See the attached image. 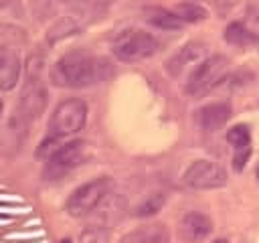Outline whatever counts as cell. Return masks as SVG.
I'll use <instances>...</instances> for the list:
<instances>
[{"mask_svg": "<svg viewBox=\"0 0 259 243\" xmlns=\"http://www.w3.org/2000/svg\"><path fill=\"white\" fill-rule=\"evenodd\" d=\"M210 231H212V221L204 213H196V211L186 213L178 223V233L188 243H198L206 239Z\"/></svg>", "mask_w": 259, "mask_h": 243, "instance_id": "cell-10", "label": "cell"}, {"mask_svg": "<svg viewBox=\"0 0 259 243\" xmlns=\"http://www.w3.org/2000/svg\"><path fill=\"white\" fill-rule=\"evenodd\" d=\"M111 75V65L101 57L85 53H69L61 57L51 69V81L59 87L81 89L105 81Z\"/></svg>", "mask_w": 259, "mask_h": 243, "instance_id": "cell-1", "label": "cell"}, {"mask_svg": "<svg viewBox=\"0 0 259 243\" xmlns=\"http://www.w3.org/2000/svg\"><path fill=\"white\" fill-rule=\"evenodd\" d=\"M249 154H251L249 146H247V148H237V154H235V158H233L235 170H243V168H245V162L249 160Z\"/></svg>", "mask_w": 259, "mask_h": 243, "instance_id": "cell-22", "label": "cell"}, {"mask_svg": "<svg viewBox=\"0 0 259 243\" xmlns=\"http://www.w3.org/2000/svg\"><path fill=\"white\" fill-rule=\"evenodd\" d=\"M0 113H2V99H0Z\"/></svg>", "mask_w": 259, "mask_h": 243, "instance_id": "cell-29", "label": "cell"}, {"mask_svg": "<svg viewBox=\"0 0 259 243\" xmlns=\"http://www.w3.org/2000/svg\"><path fill=\"white\" fill-rule=\"evenodd\" d=\"M257 180H259V164H257Z\"/></svg>", "mask_w": 259, "mask_h": 243, "instance_id": "cell-28", "label": "cell"}, {"mask_svg": "<svg viewBox=\"0 0 259 243\" xmlns=\"http://www.w3.org/2000/svg\"><path fill=\"white\" fill-rule=\"evenodd\" d=\"M174 12H176V16L186 24V22H200V20H204L206 16H208V12L202 8V6H198L196 2H182V4H178L176 8H174Z\"/></svg>", "mask_w": 259, "mask_h": 243, "instance_id": "cell-18", "label": "cell"}, {"mask_svg": "<svg viewBox=\"0 0 259 243\" xmlns=\"http://www.w3.org/2000/svg\"><path fill=\"white\" fill-rule=\"evenodd\" d=\"M227 142L235 148H247L249 142H251V132L247 126L239 124V126H233L229 132H227Z\"/></svg>", "mask_w": 259, "mask_h": 243, "instance_id": "cell-20", "label": "cell"}, {"mask_svg": "<svg viewBox=\"0 0 259 243\" xmlns=\"http://www.w3.org/2000/svg\"><path fill=\"white\" fill-rule=\"evenodd\" d=\"M158 49H160L158 38L146 30H140V28L123 30L113 40V55H115V59H119L123 63L144 61V59L156 55Z\"/></svg>", "mask_w": 259, "mask_h": 243, "instance_id": "cell-3", "label": "cell"}, {"mask_svg": "<svg viewBox=\"0 0 259 243\" xmlns=\"http://www.w3.org/2000/svg\"><path fill=\"white\" fill-rule=\"evenodd\" d=\"M206 55V47L202 43H186L184 47L178 49V53H174L168 63H166V71L172 77H180L186 69L196 67L200 61H204Z\"/></svg>", "mask_w": 259, "mask_h": 243, "instance_id": "cell-9", "label": "cell"}, {"mask_svg": "<svg viewBox=\"0 0 259 243\" xmlns=\"http://www.w3.org/2000/svg\"><path fill=\"white\" fill-rule=\"evenodd\" d=\"M144 18L162 30H178L184 26V22L176 16L174 10H166V8H146L144 10Z\"/></svg>", "mask_w": 259, "mask_h": 243, "instance_id": "cell-15", "label": "cell"}, {"mask_svg": "<svg viewBox=\"0 0 259 243\" xmlns=\"http://www.w3.org/2000/svg\"><path fill=\"white\" fill-rule=\"evenodd\" d=\"M109 190H111V180L107 176L93 178L69 194V198L65 202V211L71 217H85V215L93 213L105 200Z\"/></svg>", "mask_w": 259, "mask_h": 243, "instance_id": "cell-4", "label": "cell"}, {"mask_svg": "<svg viewBox=\"0 0 259 243\" xmlns=\"http://www.w3.org/2000/svg\"><path fill=\"white\" fill-rule=\"evenodd\" d=\"M225 40L233 47H253L259 43L257 38V32L247 26L245 22H231L227 28H225Z\"/></svg>", "mask_w": 259, "mask_h": 243, "instance_id": "cell-14", "label": "cell"}, {"mask_svg": "<svg viewBox=\"0 0 259 243\" xmlns=\"http://www.w3.org/2000/svg\"><path fill=\"white\" fill-rule=\"evenodd\" d=\"M212 243H229V241H227V239H214Z\"/></svg>", "mask_w": 259, "mask_h": 243, "instance_id": "cell-25", "label": "cell"}, {"mask_svg": "<svg viewBox=\"0 0 259 243\" xmlns=\"http://www.w3.org/2000/svg\"><path fill=\"white\" fill-rule=\"evenodd\" d=\"M87 22H89V18L83 14H67L53 24V28L49 30V40L55 43V40H61L65 36H71V34L79 32Z\"/></svg>", "mask_w": 259, "mask_h": 243, "instance_id": "cell-13", "label": "cell"}, {"mask_svg": "<svg viewBox=\"0 0 259 243\" xmlns=\"http://www.w3.org/2000/svg\"><path fill=\"white\" fill-rule=\"evenodd\" d=\"M47 99H49V93H47V87L42 83V79L38 77V73H30L22 85V91H20V99H18V105L14 107L24 119L28 122H34L47 107Z\"/></svg>", "mask_w": 259, "mask_h": 243, "instance_id": "cell-7", "label": "cell"}, {"mask_svg": "<svg viewBox=\"0 0 259 243\" xmlns=\"http://www.w3.org/2000/svg\"><path fill=\"white\" fill-rule=\"evenodd\" d=\"M61 140L63 138H57V136H53V134H49L40 144H38V148H36V156L38 158H42V160H49L63 144H61Z\"/></svg>", "mask_w": 259, "mask_h": 243, "instance_id": "cell-21", "label": "cell"}, {"mask_svg": "<svg viewBox=\"0 0 259 243\" xmlns=\"http://www.w3.org/2000/svg\"><path fill=\"white\" fill-rule=\"evenodd\" d=\"M115 0H87V4L91 6V10L93 12H101V10H105L107 6H111Z\"/></svg>", "mask_w": 259, "mask_h": 243, "instance_id": "cell-23", "label": "cell"}, {"mask_svg": "<svg viewBox=\"0 0 259 243\" xmlns=\"http://www.w3.org/2000/svg\"><path fill=\"white\" fill-rule=\"evenodd\" d=\"M229 61L223 55H210L204 61H200L188 75V81L184 85V91L192 97H200L221 85V81L227 77Z\"/></svg>", "mask_w": 259, "mask_h": 243, "instance_id": "cell-2", "label": "cell"}, {"mask_svg": "<svg viewBox=\"0 0 259 243\" xmlns=\"http://www.w3.org/2000/svg\"><path fill=\"white\" fill-rule=\"evenodd\" d=\"M121 243H170V233H168L166 225L152 223V225H144V227L134 229L127 235H123Z\"/></svg>", "mask_w": 259, "mask_h": 243, "instance_id": "cell-12", "label": "cell"}, {"mask_svg": "<svg viewBox=\"0 0 259 243\" xmlns=\"http://www.w3.org/2000/svg\"><path fill=\"white\" fill-rule=\"evenodd\" d=\"M107 239H109V233H107V227L103 225H89L79 235V243H107Z\"/></svg>", "mask_w": 259, "mask_h": 243, "instance_id": "cell-19", "label": "cell"}, {"mask_svg": "<svg viewBox=\"0 0 259 243\" xmlns=\"http://www.w3.org/2000/svg\"><path fill=\"white\" fill-rule=\"evenodd\" d=\"M231 113L233 111H231V105L227 101H214V103H208L196 111V122H198L200 130L217 132L229 122Z\"/></svg>", "mask_w": 259, "mask_h": 243, "instance_id": "cell-11", "label": "cell"}, {"mask_svg": "<svg viewBox=\"0 0 259 243\" xmlns=\"http://www.w3.org/2000/svg\"><path fill=\"white\" fill-rule=\"evenodd\" d=\"M87 122V105L81 99H65L61 101L49 119V134L57 138H67L83 130Z\"/></svg>", "mask_w": 259, "mask_h": 243, "instance_id": "cell-5", "label": "cell"}, {"mask_svg": "<svg viewBox=\"0 0 259 243\" xmlns=\"http://www.w3.org/2000/svg\"><path fill=\"white\" fill-rule=\"evenodd\" d=\"M6 4H8V0H0V10H2V8L6 6Z\"/></svg>", "mask_w": 259, "mask_h": 243, "instance_id": "cell-26", "label": "cell"}, {"mask_svg": "<svg viewBox=\"0 0 259 243\" xmlns=\"http://www.w3.org/2000/svg\"><path fill=\"white\" fill-rule=\"evenodd\" d=\"M18 75H20L18 53L6 49V57H4V63H2V69H0V89H4V91L12 89L18 81Z\"/></svg>", "mask_w": 259, "mask_h": 243, "instance_id": "cell-16", "label": "cell"}, {"mask_svg": "<svg viewBox=\"0 0 259 243\" xmlns=\"http://www.w3.org/2000/svg\"><path fill=\"white\" fill-rule=\"evenodd\" d=\"M53 2H61V4H65V2H69V0H53Z\"/></svg>", "mask_w": 259, "mask_h": 243, "instance_id": "cell-27", "label": "cell"}, {"mask_svg": "<svg viewBox=\"0 0 259 243\" xmlns=\"http://www.w3.org/2000/svg\"><path fill=\"white\" fill-rule=\"evenodd\" d=\"M91 156V146L89 142L85 140H73V142H67L63 144L45 164V178L49 180H55V178H61L65 176L67 172H71L73 168L81 166L87 158Z\"/></svg>", "mask_w": 259, "mask_h": 243, "instance_id": "cell-6", "label": "cell"}, {"mask_svg": "<svg viewBox=\"0 0 259 243\" xmlns=\"http://www.w3.org/2000/svg\"><path fill=\"white\" fill-rule=\"evenodd\" d=\"M4 57H6V49L0 47V69H2V63H4Z\"/></svg>", "mask_w": 259, "mask_h": 243, "instance_id": "cell-24", "label": "cell"}, {"mask_svg": "<svg viewBox=\"0 0 259 243\" xmlns=\"http://www.w3.org/2000/svg\"><path fill=\"white\" fill-rule=\"evenodd\" d=\"M184 184L196 190L221 188L227 184V172L221 164L210 160H194L184 172Z\"/></svg>", "mask_w": 259, "mask_h": 243, "instance_id": "cell-8", "label": "cell"}, {"mask_svg": "<svg viewBox=\"0 0 259 243\" xmlns=\"http://www.w3.org/2000/svg\"><path fill=\"white\" fill-rule=\"evenodd\" d=\"M164 202H166V194L164 192H152L134 209V215L136 217H152L164 207Z\"/></svg>", "mask_w": 259, "mask_h": 243, "instance_id": "cell-17", "label": "cell"}]
</instances>
